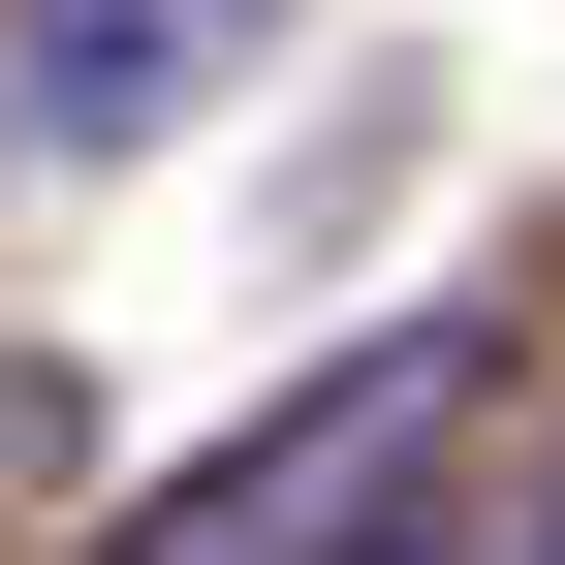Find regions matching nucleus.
<instances>
[{
    "instance_id": "1",
    "label": "nucleus",
    "mask_w": 565,
    "mask_h": 565,
    "mask_svg": "<svg viewBox=\"0 0 565 565\" xmlns=\"http://www.w3.org/2000/svg\"><path fill=\"white\" fill-rule=\"evenodd\" d=\"M471 408H503V315H377L345 377H282L221 471H158L95 565H408V503H440Z\"/></svg>"
},
{
    "instance_id": "2",
    "label": "nucleus",
    "mask_w": 565,
    "mask_h": 565,
    "mask_svg": "<svg viewBox=\"0 0 565 565\" xmlns=\"http://www.w3.org/2000/svg\"><path fill=\"white\" fill-rule=\"evenodd\" d=\"M252 32L282 0H0V126H32V158H158Z\"/></svg>"
},
{
    "instance_id": "3",
    "label": "nucleus",
    "mask_w": 565,
    "mask_h": 565,
    "mask_svg": "<svg viewBox=\"0 0 565 565\" xmlns=\"http://www.w3.org/2000/svg\"><path fill=\"white\" fill-rule=\"evenodd\" d=\"M503 565H565V471H534V534H503Z\"/></svg>"
}]
</instances>
